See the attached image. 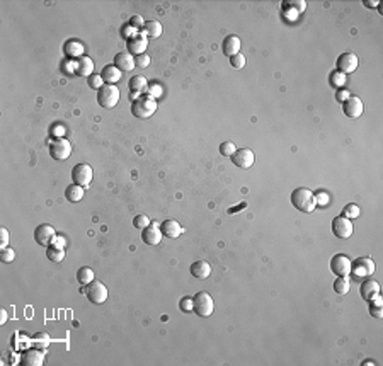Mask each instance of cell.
I'll return each mask as SVG.
<instances>
[{
    "label": "cell",
    "mask_w": 383,
    "mask_h": 366,
    "mask_svg": "<svg viewBox=\"0 0 383 366\" xmlns=\"http://www.w3.org/2000/svg\"><path fill=\"white\" fill-rule=\"evenodd\" d=\"M192 310H194V313L198 317H203V319L210 317L215 310V303H213L211 295L206 293V291L196 293L194 297H192Z\"/></svg>",
    "instance_id": "cell-4"
},
{
    "label": "cell",
    "mask_w": 383,
    "mask_h": 366,
    "mask_svg": "<svg viewBox=\"0 0 383 366\" xmlns=\"http://www.w3.org/2000/svg\"><path fill=\"white\" fill-rule=\"evenodd\" d=\"M92 177H94V172H92V167L89 164H77L72 169L73 184H79L82 187H89L92 183Z\"/></svg>",
    "instance_id": "cell-8"
},
{
    "label": "cell",
    "mask_w": 383,
    "mask_h": 366,
    "mask_svg": "<svg viewBox=\"0 0 383 366\" xmlns=\"http://www.w3.org/2000/svg\"><path fill=\"white\" fill-rule=\"evenodd\" d=\"M148 225H150V220H148L147 215H136L135 218H133V227L135 228L143 230V228H147Z\"/></svg>",
    "instance_id": "cell-36"
},
{
    "label": "cell",
    "mask_w": 383,
    "mask_h": 366,
    "mask_svg": "<svg viewBox=\"0 0 383 366\" xmlns=\"http://www.w3.org/2000/svg\"><path fill=\"white\" fill-rule=\"evenodd\" d=\"M55 237H57V232H55V228L51 227V225L43 223V225H38V227H36L34 240H36V244H39V245H50L51 240Z\"/></svg>",
    "instance_id": "cell-14"
},
{
    "label": "cell",
    "mask_w": 383,
    "mask_h": 366,
    "mask_svg": "<svg viewBox=\"0 0 383 366\" xmlns=\"http://www.w3.org/2000/svg\"><path fill=\"white\" fill-rule=\"evenodd\" d=\"M46 257L50 259L51 262L58 264L65 259V249H60V247H53V245H48L46 249Z\"/></svg>",
    "instance_id": "cell-30"
},
{
    "label": "cell",
    "mask_w": 383,
    "mask_h": 366,
    "mask_svg": "<svg viewBox=\"0 0 383 366\" xmlns=\"http://www.w3.org/2000/svg\"><path fill=\"white\" fill-rule=\"evenodd\" d=\"M235 143L232 142H225L220 145V153L223 155V157H232L233 153H235Z\"/></svg>",
    "instance_id": "cell-37"
},
{
    "label": "cell",
    "mask_w": 383,
    "mask_h": 366,
    "mask_svg": "<svg viewBox=\"0 0 383 366\" xmlns=\"http://www.w3.org/2000/svg\"><path fill=\"white\" fill-rule=\"evenodd\" d=\"M128 87H129V91H131V94H143V92L148 89V82L143 75H133L131 79H129Z\"/></svg>",
    "instance_id": "cell-25"
},
{
    "label": "cell",
    "mask_w": 383,
    "mask_h": 366,
    "mask_svg": "<svg viewBox=\"0 0 383 366\" xmlns=\"http://www.w3.org/2000/svg\"><path fill=\"white\" fill-rule=\"evenodd\" d=\"M349 290H351V281L348 278H337L334 281V291L337 295H348Z\"/></svg>",
    "instance_id": "cell-32"
},
{
    "label": "cell",
    "mask_w": 383,
    "mask_h": 366,
    "mask_svg": "<svg viewBox=\"0 0 383 366\" xmlns=\"http://www.w3.org/2000/svg\"><path fill=\"white\" fill-rule=\"evenodd\" d=\"M330 82H332L334 87H343L346 82V75L341 72H334L332 75H330Z\"/></svg>",
    "instance_id": "cell-39"
},
{
    "label": "cell",
    "mask_w": 383,
    "mask_h": 366,
    "mask_svg": "<svg viewBox=\"0 0 383 366\" xmlns=\"http://www.w3.org/2000/svg\"><path fill=\"white\" fill-rule=\"evenodd\" d=\"M94 279H96L94 271H92L91 268H87V266H84V268H80L79 271H77V281H79L82 286H87V284H91Z\"/></svg>",
    "instance_id": "cell-29"
},
{
    "label": "cell",
    "mask_w": 383,
    "mask_h": 366,
    "mask_svg": "<svg viewBox=\"0 0 383 366\" xmlns=\"http://www.w3.org/2000/svg\"><path fill=\"white\" fill-rule=\"evenodd\" d=\"M102 77H101V73H92L91 77H87V84H89V87L91 89H94V91H99V89L102 87Z\"/></svg>",
    "instance_id": "cell-34"
},
{
    "label": "cell",
    "mask_w": 383,
    "mask_h": 366,
    "mask_svg": "<svg viewBox=\"0 0 383 366\" xmlns=\"http://www.w3.org/2000/svg\"><path fill=\"white\" fill-rule=\"evenodd\" d=\"M44 363V354L39 349H26L21 356V365L22 366H43Z\"/></svg>",
    "instance_id": "cell-16"
},
{
    "label": "cell",
    "mask_w": 383,
    "mask_h": 366,
    "mask_svg": "<svg viewBox=\"0 0 383 366\" xmlns=\"http://www.w3.org/2000/svg\"><path fill=\"white\" fill-rule=\"evenodd\" d=\"M162 22L160 21H155V19H152V21H147L145 22V26H143V32L145 34L148 36V39H155V38H159V36L162 34Z\"/></svg>",
    "instance_id": "cell-26"
},
{
    "label": "cell",
    "mask_w": 383,
    "mask_h": 366,
    "mask_svg": "<svg viewBox=\"0 0 383 366\" xmlns=\"http://www.w3.org/2000/svg\"><path fill=\"white\" fill-rule=\"evenodd\" d=\"M189 271H191L192 278L206 279L208 276L211 274V266H210V262H206V261H196V262H192Z\"/></svg>",
    "instance_id": "cell-21"
},
{
    "label": "cell",
    "mask_w": 383,
    "mask_h": 366,
    "mask_svg": "<svg viewBox=\"0 0 383 366\" xmlns=\"http://www.w3.org/2000/svg\"><path fill=\"white\" fill-rule=\"evenodd\" d=\"M7 245H9V230L2 227V230H0V249H5Z\"/></svg>",
    "instance_id": "cell-41"
},
{
    "label": "cell",
    "mask_w": 383,
    "mask_h": 366,
    "mask_svg": "<svg viewBox=\"0 0 383 366\" xmlns=\"http://www.w3.org/2000/svg\"><path fill=\"white\" fill-rule=\"evenodd\" d=\"M0 317H2V320H0V322L5 324L7 322V312H5V310H2V315H0Z\"/></svg>",
    "instance_id": "cell-48"
},
{
    "label": "cell",
    "mask_w": 383,
    "mask_h": 366,
    "mask_svg": "<svg viewBox=\"0 0 383 366\" xmlns=\"http://www.w3.org/2000/svg\"><path fill=\"white\" fill-rule=\"evenodd\" d=\"M375 262L371 257H358L354 262H351V273L349 274L354 279H366L375 273Z\"/></svg>",
    "instance_id": "cell-6"
},
{
    "label": "cell",
    "mask_w": 383,
    "mask_h": 366,
    "mask_svg": "<svg viewBox=\"0 0 383 366\" xmlns=\"http://www.w3.org/2000/svg\"><path fill=\"white\" fill-rule=\"evenodd\" d=\"M14 259H16V252H14L12 249H9V247L0 249V261H2L3 264H10Z\"/></svg>",
    "instance_id": "cell-35"
},
{
    "label": "cell",
    "mask_w": 383,
    "mask_h": 366,
    "mask_svg": "<svg viewBox=\"0 0 383 366\" xmlns=\"http://www.w3.org/2000/svg\"><path fill=\"white\" fill-rule=\"evenodd\" d=\"M162 230L160 227H155V225H148L147 228L141 230V240H143L147 245H159L162 242Z\"/></svg>",
    "instance_id": "cell-17"
},
{
    "label": "cell",
    "mask_w": 383,
    "mask_h": 366,
    "mask_svg": "<svg viewBox=\"0 0 383 366\" xmlns=\"http://www.w3.org/2000/svg\"><path fill=\"white\" fill-rule=\"evenodd\" d=\"M65 51L68 57H84V46L79 41H68L65 44Z\"/></svg>",
    "instance_id": "cell-31"
},
{
    "label": "cell",
    "mask_w": 383,
    "mask_h": 366,
    "mask_svg": "<svg viewBox=\"0 0 383 366\" xmlns=\"http://www.w3.org/2000/svg\"><path fill=\"white\" fill-rule=\"evenodd\" d=\"M72 153V143L65 138H57L50 143V155L55 160H66Z\"/></svg>",
    "instance_id": "cell-10"
},
{
    "label": "cell",
    "mask_w": 383,
    "mask_h": 366,
    "mask_svg": "<svg viewBox=\"0 0 383 366\" xmlns=\"http://www.w3.org/2000/svg\"><path fill=\"white\" fill-rule=\"evenodd\" d=\"M359 65V60L358 57H356L354 53H343L339 58H337V70H339L341 73H352L356 72V68H358Z\"/></svg>",
    "instance_id": "cell-13"
},
{
    "label": "cell",
    "mask_w": 383,
    "mask_h": 366,
    "mask_svg": "<svg viewBox=\"0 0 383 366\" xmlns=\"http://www.w3.org/2000/svg\"><path fill=\"white\" fill-rule=\"evenodd\" d=\"M232 162L237 165L239 169H251L252 165H254V152L249 150V149H239L235 150V153L232 155Z\"/></svg>",
    "instance_id": "cell-12"
},
{
    "label": "cell",
    "mask_w": 383,
    "mask_h": 366,
    "mask_svg": "<svg viewBox=\"0 0 383 366\" xmlns=\"http://www.w3.org/2000/svg\"><path fill=\"white\" fill-rule=\"evenodd\" d=\"M230 65H232L233 68H244L245 66V57L242 53L233 55V57L230 58Z\"/></svg>",
    "instance_id": "cell-38"
},
{
    "label": "cell",
    "mask_w": 383,
    "mask_h": 366,
    "mask_svg": "<svg viewBox=\"0 0 383 366\" xmlns=\"http://www.w3.org/2000/svg\"><path fill=\"white\" fill-rule=\"evenodd\" d=\"M121 73H123L121 70L116 68L114 65H106L102 68V72H101V77H102V80L106 84H113V86H114V84H116L118 80L121 79Z\"/></svg>",
    "instance_id": "cell-24"
},
{
    "label": "cell",
    "mask_w": 383,
    "mask_h": 366,
    "mask_svg": "<svg viewBox=\"0 0 383 366\" xmlns=\"http://www.w3.org/2000/svg\"><path fill=\"white\" fill-rule=\"evenodd\" d=\"M364 5H368V7H370V5H378V2H364Z\"/></svg>",
    "instance_id": "cell-49"
},
{
    "label": "cell",
    "mask_w": 383,
    "mask_h": 366,
    "mask_svg": "<svg viewBox=\"0 0 383 366\" xmlns=\"http://www.w3.org/2000/svg\"><path fill=\"white\" fill-rule=\"evenodd\" d=\"M147 48H148V36L141 31H136L135 34H131L126 39V51L135 55V57L143 55Z\"/></svg>",
    "instance_id": "cell-7"
},
{
    "label": "cell",
    "mask_w": 383,
    "mask_h": 366,
    "mask_svg": "<svg viewBox=\"0 0 383 366\" xmlns=\"http://www.w3.org/2000/svg\"><path fill=\"white\" fill-rule=\"evenodd\" d=\"M152 89H154V97H155V95H160V94H162V89H160V86H154Z\"/></svg>",
    "instance_id": "cell-47"
},
{
    "label": "cell",
    "mask_w": 383,
    "mask_h": 366,
    "mask_svg": "<svg viewBox=\"0 0 383 366\" xmlns=\"http://www.w3.org/2000/svg\"><path fill=\"white\" fill-rule=\"evenodd\" d=\"M82 293H85V297L89 298V302L94 303V305H101V303H104L107 300V295H109V291H107L106 284L101 283V281L94 279L91 284H87V286L82 288Z\"/></svg>",
    "instance_id": "cell-5"
},
{
    "label": "cell",
    "mask_w": 383,
    "mask_h": 366,
    "mask_svg": "<svg viewBox=\"0 0 383 366\" xmlns=\"http://www.w3.org/2000/svg\"><path fill=\"white\" fill-rule=\"evenodd\" d=\"M73 66H75V73L77 75H84V77H91L92 72H94V61H92V58L89 57H80L79 60L73 63Z\"/></svg>",
    "instance_id": "cell-22"
},
{
    "label": "cell",
    "mask_w": 383,
    "mask_h": 366,
    "mask_svg": "<svg viewBox=\"0 0 383 366\" xmlns=\"http://www.w3.org/2000/svg\"><path fill=\"white\" fill-rule=\"evenodd\" d=\"M129 26H131V28H135L136 31H140V28H143L145 22H143V19H141L140 16H133L131 19H129Z\"/></svg>",
    "instance_id": "cell-42"
},
{
    "label": "cell",
    "mask_w": 383,
    "mask_h": 366,
    "mask_svg": "<svg viewBox=\"0 0 383 366\" xmlns=\"http://www.w3.org/2000/svg\"><path fill=\"white\" fill-rule=\"evenodd\" d=\"M370 303V306H368V310H370V315L375 317V319H383V300L382 297L378 295V297H375L373 300L368 302Z\"/></svg>",
    "instance_id": "cell-28"
},
{
    "label": "cell",
    "mask_w": 383,
    "mask_h": 366,
    "mask_svg": "<svg viewBox=\"0 0 383 366\" xmlns=\"http://www.w3.org/2000/svg\"><path fill=\"white\" fill-rule=\"evenodd\" d=\"M330 271L337 276V278H348L351 273V259L344 254H336L330 259Z\"/></svg>",
    "instance_id": "cell-11"
},
{
    "label": "cell",
    "mask_w": 383,
    "mask_h": 366,
    "mask_svg": "<svg viewBox=\"0 0 383 366\" xmlns=\"http://www.w3.org/2000/svg\"><path fill=\"white\" fill-rule=\"evenodd\" d=\"M332 232L337 239H351L352 232H354V227H352V221L349 218H346L343 215L336 216L332 220Z\"/></svg>",
    "instance_id": "cell-9"
},
{
    "label": "cell",
    "mask_w": 383,
    "mask_h": 366,
    "mask_svg": "<svg viewBox=\"0 0 383 366\" xmlns=\"http://www.w3.org/2000/svg\"><path fill=\"white\" fill-rule=\"evenodd\" d=\"M157 111V99L150 94L138 95L131 104V114L138 120H148Z\"/></svg>",
    "instance_id": "cell-2"
},
{
    "label": "cell",
    "mask_w": 383,
    "mask_h": 366,
    "mask_svg": "<svg viewBox=\"0 0 383 366\" xmlns=\"http://www.w3.org/2000/svg\"><path fill=\"white\" fill-rule=\"evenodd\" d=\"M240 38H237V36H233V34H230V36H226L225 39H223V43H222V51H223V55H226L228 58H232L233 55H237V53H240Z\"/></svg>",
    "instance_id": "cell-20"
},
{
    "label": "cell",
    "mask_w": 383,
    "mask_h": 366,
    "mask_svg": "<svg viewBox=\"0 0 383 366\" xmlns=\"http://www.w3.org/2000/svg\"><path fill=\"white\" fill-rule=\"evenodd\" d=\"M160 230L167 239H177L182 234V227L176 220H165L160 223Z\"/></svg>",
    "instance_id": "cell-23"
},
{
    "label": "cell",
    "mask_w": 383,
    "mask_h": 366,
    "mask_svg": "<svg viewBox=\"0 0 383 366\" xmlns=\"http://www.w3.org/2000/svg\"><path fill=\"white\" fill-rule=\"evenodd\" d=\"M121 92L113 84H106L97 91V104L104 109H113L120 102Z\"/></svg>",
    "instance_id": "cell-3"
},
{
    "label": "cell",
    "mask_w": 383,
    "mask_h": 366,
    "mask_svg": "<svg viewBox=\"0 0 383 366\" xmlns=\"http://www.w3.org/2000/svg\"><path fill=\"white\" fill-rule=\"evenodd\" d=\"M181 310H184V312H191L192 310V298H182L181 300Z\"/></svg>",
    "instance_id": "cell-44"
},
{
    "label": "cell",
    "mask_w": 383,
    "mask_h": 366,
    "mask_svg": "<svg viewBox=\"0 0 383 366\" xmlns=\"http://www.w3.org/2000/svg\"><path fill=\"white\" fill-rule=\"evenodd\" d=\"M135 61H136V65H138L140 68H147V66L150 65V57H148L147 53L138 55V57L135 58Z\"/></svg>",
    "instance_id": "cell-40"
},
{
    "label": "cell",
    "mask_w": 383,
    "mask_h": 366,
    "mask_svg": "<svg viewBox=\"0 0 383 366\" xmlns=\"http://www.w3.org/2000/svg\"><path fill=\"white\" fill-rule=\"evenodd\" d=\"M291 203L296 210L303 213H314L317 208V196L308 187H296L291 193Z\"/></svg>",
    "instance_id": "cell-1"
},
{
    "label": "cell",
    "mask_w": 383,
    "mask_h": 366,
    "mask_svg": "<svg viewBox=\"0 0 383 366\" xmlns=\"http://www.w3.org/2000/svg\"><path fill=\"white\" fill-rule=\"evenodd\" d=\"M343 216L346 218H358L359 216V206L354 205V203H351V205H346L344 210H343Z\"/></svg>",
    "instance_id": "cell-33"
},
{
    "label": "cell",
    "mask_w": 383,
    "mask_h": 366,
    "mask_svg": "<svg viewBox=\"0 0 383 366\" xmlns=\"http://www.w3.org/2000/svg\"><path fill=\"white\" fill-rule=\"evenodd\" d=\"M114 66L120 68L121 72H131L133 68L136 66V61H135V57L128 51H120L116 53L114 57Z\"/></svg>",
    "instance_id": "cell-18"
},
{
    "label": "cell",
    "mask_w": 383,
    "mask_h": 366,
    "mask_svg": "<svg viewBox=\"0 0 383 366\" xmlns=\"http://www.w3.org/2000/svg\"><path fill=\"white\" fill-rule=\"evenodd\" d=\"M247 206V203H240L239 206H235V208H228V215H233V213H239V210H242Z\"/></svg>",
    "instance_id": "cell-46"
},
{
    "label": "cell",
    "mask_w": 383,
    "mask_h": 366,
    "mask_svg": "<svg viewBox=\"0 0 383 366\" xmlns=\"http://www.w3.org/2000/svg\"><path fill=\"white\" fill-rule=\"evenodd\" d=\"M65 244H66V239L65 237H62V235H57L53 240H51V244L50 245H53V247H60V249H65Z\"/></svg>",
    "instance_id": "cell-43"
},
{
    "label": "cell",
    "mask_w": 383,
    "mask_h": 366,
    "mask_svg": "<svg viewBox=\"0 0 383 366\" xmlns=\"http://www.w3.org/2000/svg\"><path fill=\"white\" fill-rule=\"evenodd\" d=\"M84 189L85 187L79 186V184H70V186L65 189V198L68 199L70 203H79L80 199L84 198Z\"/></svg>",
    "instance_id": "cell-27"
},
{
    "label": "cell",
    "mask_w": 383,
    "mask_h": 366,
    "mask_svg": "<svg viewBox=\"0 0 383 366\" xmlns=\"http://www.w3.org/2000/svg\"><path fill=\"white\" fill-rule=\"evenodd\" d=\"M336 97H337V101L344 102L346 99H348V97H351V95H349L348 92L344 91V89H339V91H337V95H336Z\"/></svg>",
    "instance_id": "cell-45"
},
{
    "label": "cell",
    "mask_w": 383,
    "mask_h": 366,
    "mask_svg": "<svg viewBox=\"0 0 383 366\" xmlns=\"http://www.w3.org/2000/svg\"><path fill=\"white\" fill-rule=\"evenodd\" d=\"M363 109H364V106L359 97H348L343 102L344 114L348 118H351V120H358V118L363 114Z\"/></svg>",
    "instance_id": "cell-15"
},
{
    "label": "cell",
    "mask_w": 383,
    "mask_h": 366,
    "mask_svg": "<svg viewBox=\"0 0 383 366\" xmlns=\"http://www.w3.org/2000/svg\"><path fill=\"white\" fill-rule=\"evenodd\" d=\"M359 293H361V298L364 302H370V300H373L375 297H378V295H380V284H378V281L366 278L361 283Z\"/></svg>",
    "instance_id": "cell-19"
}]
</instances>
